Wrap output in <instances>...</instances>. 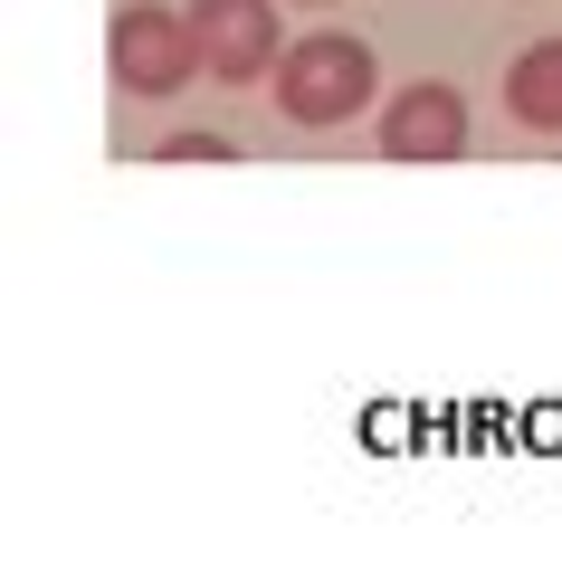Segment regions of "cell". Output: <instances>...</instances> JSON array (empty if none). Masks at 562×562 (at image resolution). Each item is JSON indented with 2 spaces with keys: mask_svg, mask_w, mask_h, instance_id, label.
Listing matches in <instances>:
<instances>
[{
  "mask_svg": "<svg viewBox=\"0 0 562 562\" xmlns=\"http://www.w3.org/2000/svg\"><path fill=\"white\" fill-rule=\"evenodd\" d=\"M372 87H382V67H372V48L344 30H315L296 38L286 58H277V105H286V124H353L362 105H372Z\"/></svg>",
  "mask_w": 562,
  "mask_h": 562,
  "instance_id": "cell-1",
  "label": "cell"
},
{
  "mask_svg": "<svg viewBox=\"0 0 562 562\" xmlns=\"http://www.w3.org/2000/svg\"><path fill=\"white\" fill-rule=\"evenodd\" d=\"M382 153L391 162H458L468 153V95L439 87V77H419L382 105Z\"/></svg>",
  "mask_w": 562,
  "mask_h": 562,
  "instance_id": "cell-3",
  "label": "cell"
},
{
  "mask_svg": "<svg viewBox=\"0 0 562 562\" xmlns=\"http://www.w3.org/2000/svg\"><path fill=\"white\" fill-rule=\"evenodd\" d=\"M220 153H229L220 134H172V144H162V162H220Z\"/></svg>",
  "mask_w": 562,
  "mask_h": 562,
  "instance_id": "cell-6",
  "label": "cell"
},
{
  "mask_svg": "<svg viewBox=\"0 0 562 562\" xmlns=\"http://www.w3.org/2000/svg\"><path fill=\"white\" fill-rule=\"evenodd\" d=\"M105 58H115V87L124 95H181L201 58V30L191 10H162V0H124L115 30H105Z\"/></svg>",
  "mask_w": 562,
  "mask_h": 562,
  "instance_id": "cell-2",
  "label": "cell"
},
{
  "mask_svg": "<svg viewBox=\"0 0 562 562\" xmlns=\"http://www.w3.org/2000/svg\"><path fill=\"white\" fill-rule=\"evenodd\" d=\"M191 30H201V58L210 77H229V87H248V77H267L277 67V0H191Z\"/></svg>",
  "mask_w": 562,
  "mask_h": 562,
  "instance_id": "cell-4",
  "label": "cell"
},
{
  "mask_svg": "<svg viewBox=\"0 0 562 562\" xmlns=\"http://www.w3.org/2000/svg\"><path fill=\"white\" fill-rule=\"evenodd\" d=\"M505 105H515V124H533V134H562V38H533L525 58L505 67Z\"/></svg>",
  "mask_w": 562,
  "mask_h": 562,
  "instance_id": "cell-5",
  "label": "cell"
}]
</instances>
